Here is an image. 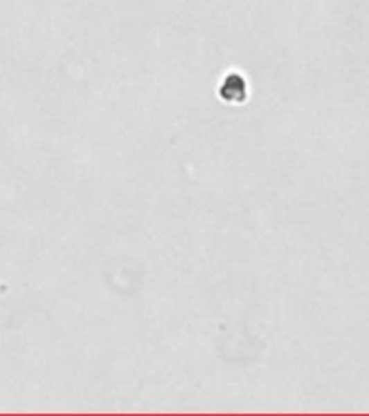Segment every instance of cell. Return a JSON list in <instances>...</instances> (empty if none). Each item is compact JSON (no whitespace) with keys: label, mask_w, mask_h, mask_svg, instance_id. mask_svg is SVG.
I'll return each mask as SVG.
<instances>
[{"label":"cell","mask_w":369,"mask_h":416,"mask_svg":"<svg viewBox=\"0 0 369 416\" xmlns=\"http://www.w3.org/2000/svg\"><path fill=\"white\" fill-rule=\"evenodd\" d=\"M222 98L228 100V102H244L246 95H248V89H246V81L239 74H231L226 76V81L222 85Z\"/></svg>","instance_id":"cell-1"}]
</instances>
